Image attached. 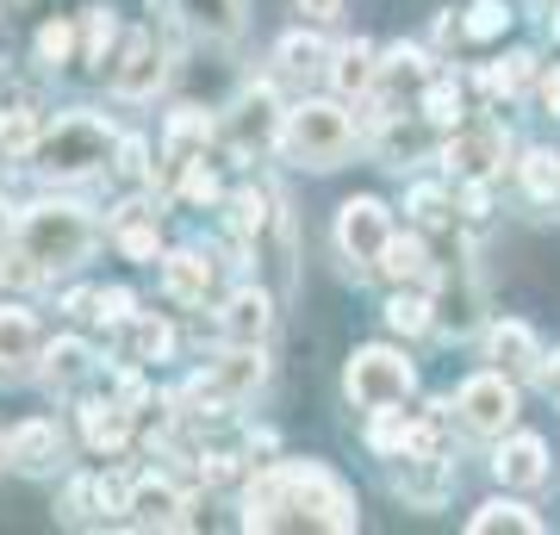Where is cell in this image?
<instances>
[{
  "label": "cell",
  "mask_w": 560,
  "mask_h": 535,
  "mask_svg": "<svg viewBox=\"0 0 560 535\" xmlns=\"http://www.w3.org/2000/svg\"><path fill=\"white\" fill-rule=\"evenodd\" d=\"M355 492L318 461H280L243 498V530H355Z\"/></svg>",
  "instance_id": "obj_1"
},
{
  "label": "cell",
  "mask_w": 560,
  "mask_h": 535,
  "mask_svg": "<svg viewBox=\"0 0 560 535\" xmlns=\"http://www.w3.org/2000/svg\"><path fill=\"white\" fill-rule=\"evenodd\" d=\"M94 219L81 212V206H62V199H44V206H32L20 219V231H13V243L25 249V261L44 275H62V268H75L88 249H94Z\"/></svg>",
  "instance_id": "obj_2"
},
{
  "label": "cell",
  "mask_w": 560,
  "mask_h": 535,
  "mask_svg": "<svg viewBox=\"0 0 560 535\" xmlns=\"http://www.w3.org/2000/svg\"><path fill=\"white\" fill-rule=\"evenodd\" d=\"M280 150L300 162V168H337V162L355 150V125H349V113L330 106V100H305V106H293L287 125H280Z\"/></svg>",
  "instance_id": "obj_3"
},
{
  "label": "cell",
  "mask_w": 560,
  "mask_h": 535,
  "mask_svg": "<svg viewBox=\"0 0 560 535\" xmlns=\"http://www.w3.org/2000/svg\"><path fill=\"white\" fill-rule=\"evenodd\" d=\"M113 156H119V138H113L94 113H69V119H57L50 131H44V143H38V168L44 175H57V181L94 175V168H106Z\"/></svg>",
  "instance_id": "obj_4"
},
{
  "label": "cell",
  "mask_w": 560,
  "mask_h": 535,
  "mask_svg": "<svg viewBox=\"0 0 560 535\" xmlns=\"http://www.w3.org/2000/svg\"><path fill=\"white\" fill-rule=\"evenodd\" d=\"M411 386H418V374H411V361L399 349H355V361H349V398H355L361 411L405 405Z\"/></svg>",
  "instance_id": "obj_5"
},
{
  "label": "cell",
  "mask_w": 560,
  "mask_h": 535,
  "mask_svg": "<svg viewBox=\"0 0 560 535\" xmlns=\"http://www.w3.org/2000/svg\"><path fill=\"white\" fill-rule=\"evenodd\" d=\"M460 423L474 430V437H511V423H517V393H511V374H474L467 386H460L455 398Z\"/></svg>",
  "instance_id": "obj_6"
},
{
  "label": "cell",
  "mask_w": 560,
  "mask_h": 535,
  "mask_svg": "<svg viewBox=\"0 0 560 535\" xmlns=\"http://www.w3.org/2000/svg\"><path fill=\"white\" fill-rule=\"evenodd\" d=\"M386 243H393V219H386L381 199H349L337 212V249L361 268H381Z\"/></svg>",
  "instance_id": "obj_7"
},
{
  "label": "cell",
  "mask_w": 560,
  "mask_h": 535,
  "mask_svg": "<svg viewBox=\"0 0 560 535\" xmlns=\"http://www.w3.org/2000/svg\"><path fill=\"white\" fill-rule=\"evenodd\" d=\"M280 100L268 94V88H249V94L231 106V119H224V138H231V150L237 156H261L268 143H280Z\"/></svg>",
  "instance_id": "obj_8"
},
{
  "label": "cell",
  "mask_w": 560,
  "mask_h": 535,
  "mask_svg": "<svg viewBox=\"0 0 560 535\" xmlns=\"http://www.w3.org/2000/svg\"><path fill=\"white\" fill-rule=\"evenodd\" d=\"M69 523H106V516H131V486L119 474H75L62 492Z\"/></svg>",
  "instance_id": "obj_9"
},
{
  "label": "cell",
  "mask_w": 560,
  "mask_h": 535,
  "mask_svg": "<svg viewBox=\"0 0 560 535\" xmlns=\"http://www.w3.org/2000/svg\"><path fill=\"white\" fill-rule=\"evenodd\" d=\"M162 88V44L150 38V32H131L119 50V62H113V94L125 100H150Z\"/></svg>",
  "instance_id": "obj_10"
},
{
  "label": "cell",
  "mask_w": 560,
  "mask_h": 535,
  "mask_svg": "<svg viewBox=\"0 0 560 535\" xmlns=\"http://www.w3.org/2000/svg\"><path fill=\"white\" fill-rule=\"evenodd\" d=\"M187 511H194V504L156 474H143L138 486H131V523H143V530H187V523H194Z\"/></svg>",
  "instance_id": "obj_11"
},
{
  "label": "cell",
  "mask_w": 560,
  "mask_h": 535,
  "mask_svg": "<svg viewBox=\"0 0 560 535\" xmlns=\"http://www.w3.org/2000/svg\"><path fill=\"white\" fill-rule=\"evenodd\" d=\"M442 162H448V175L486 181L504 162V131H499V125H486V131H460V138L442 150Z\"/></svg>",
  "instance_id": "obj_12"
},
{
  "label": "cell",
  "mask_w": 560,
  "mask_h": 535,
  "mask_svg": "<svg viewBox=\"0 0 560 535\" xmlns=\"http://www.w3.org/2000/svg\"><path fill=\"white\" fill-rule=\"evenodd\" d=\"M268 324H275V305H268V293H261V287H243V293L224 299L219 337H224V342H261V337H268Z\"/></svg>",
  "instance_id": "obj_13"
},
{
  "label": "cell",
  "mask_w": 560,
  "mask_h": 535,
  "mask_svg": "<svg viewBox=\"0 0 560 535\" xmlns=\"http://www.w3.org/2000/svg\"><path fill=\"white\" fill-rule=\"evenodd\" d=\"M206 374L219 380V393L224 398H249L268 380V361H261V342H231L224 356H212V368Z\"/></svg>",
  "instance_id": "obj_14"
},
{
  "label": "cell",
  "mask_w": 560,
  "mask_h": 535,
  "mask_svg": "<svg viewBox=\"0 0 560 535\" xmlns=\"http://www.w3.org/2000/svg\"><path fill=\"white\" fill-rule=\"evenodd\" d=\"M81 437H88V449L94 455H119L125 442H131V405L125 398H88L81 405Z\"/></svg>",
  "instance_id": "obj_15"
},
{
  "label": "cell",
  "mask_w": 560,
  "mask_h": 535,
  "mask_svg": "<svg viewBox=\"0 0 560 535\" xmlns=\"http://www.w3.org/2000/svg\"><path fill=\"white\" fill-rule=\"evenodd\" d=\"M7 461H13L20 474H50V467L62 461V437H57V423H44V417L20 423V430L7 437Z\"/></svg>",
  "instance_id": "obj_16"
},
{
  "label": "cell",
  "mask_w": 560,
  "mask_h": 535,
  "mask_svg": "<svg viewBox=\"0 0 560 535\" xmlns=\"http://www.w3.org/2000/svg\"><path fill=\"white\" fill-rule=\"evenodd\" d=\"M492 361H499V374L511 380H529L541 374V342L529 337V324H517V317H504V324H492Z\"/></svg>",
  "instance_id": "obj_17"
},
{
  "label": "cell",
  "mask_w": 560,
  "mask_h": 535,
  "mask_svg": "<svg viewBox=\"0 0 560 535\" xmlns=\"http://www.w3.org/2000/svg\"><path fill=\"white\" fill-rule=\"evenodd\" d=\"M38 361V317L20 305H0V374L20 380Z\"/></svg>",
  "instance_id": "obj_18"
},
{
  "label": "cell",
  "mask_w": 560,
  "mask_h": 535,
  "mask_svg": "<svg viewBox=\"0 0 560 535\" xmlns=\"http://www.w3.org/2000/svg\"><path fill=\"white\" fill-rule=\"evenodd\" d=\"M492 474H499L504 486H523V492L541 486V479H548V442H541V437H504Z\"/></svg>",
  "instance_id": "obj_19"
},
{
  "label": "cell",
  "mask_w": 560,
  "mask_h": 535,
  "mask_svg": "<svg viewBox=\"0 0 560 535\" xmlns=\"http://www.w3.org/2000/svg\"><path fill=\"white\" fill-rule=\"evenodd\" d=\"M162 287L180 305H206V293H212V261L200 249H175V256H162Z\"/></svg>",
  "instance_id": "obj_20"
},
{
  "label": "cell",
  "mask_w": 560,
  "mask_h": 535,
  "mask_svg": "<svg viewBox=\"0 0 560 535\" xmlns=\"http://www.w3.org/2000/svg\"><path fill=\"white\" fill-rule=\"evenodd\" d=\"M206 138H212V119H206L200 106H180L175 119H168V138H162V162H168V175H180L187 162L200 156Z\"/></svg>",
  "instance_id": "obj_21"
},
{
  "label": "cell",
  "mask_w": 560,
  "mask_h": 535,
  "mask_svg": "<svg viewBox=\"0 0 560 535\" xmlns=\"http://www.w3.org/2000/svg\"><path fill=\"white\" fill-rule=\"evenodd\" d=\"M88 374H94V349L81 337H57L44 349V386H50V393H69V386L88 380Z\"/></svg>",
  "instance_id": "obj_22"
},
{
  "label": "cell",
  "mask_w": 560,
  "mask_h": 535,
  "mask_svg": "<svg viewBox=\"0 0 560 535\" xmlns=\"http://www.w3.org/2000/svg\"><path fill=\"white\" fill-rule=\"evenodd\" d=\"M467 530H474V535H536V530H541V516L529 511V504L492 498V504H480V511L467 516Z\"/></svg>",
  "instance_id": "obj_23"
},
{
  "label": "cell",
  "mask_w": 560,
  "mask_h": 535,
  "mask_svg": "<svg viewBox=\"0 0 560 535\" xmlns=\"http://www.w3.org/2000/svg\"><path fill=\"white\" fill-rule=\"evenodd\" d=\"M113 231H119V249L131 261H156L162 237H156V212H150V206H119Z\"/></svg>",
  "instance_id": "obj_24"
},
{
  "label": "cell",
  "mask_w": 560,
  "mask_h": 535,
  "mask_svg": "<svg viewBox=\"0 0 560 535\" xmlns=\"http://www.w3.org/2000/svg\"><path fill=\"white\" fill-rule=\"evenodd\" d=\"M418 81H430V57H423L418 44H393L386 62L374 69V88L381 94H399V88H418Z\"/></svg>",
  "instance_id": "obj_25"
},
{
  "label": "cell",
  "mask_w": 560,
  "mask_h": 535,
  "mask_svg": "<svg viewBox=\"0 0 560 535\" xmlns=\"http://www.w3.org/2000/svg\"><path fill=\"white\" fill-rule=\"evenodd\" d=\"M44 131L50 125L32 113V106H20V113H7V100H0V156H38V143H44Z\"/></svg>",
  "instance_id": "obj_26"
},
{
  "label": "cell",
  "mask_w": 560,
  "mask_h": 535,
  "mask_svg": "<svg viewBox=\"0 0 560 535\" xmlns=\"http://www.w3.org/2000/svg\"><path fill=\"white\" fill-rule=\"evenodd\" d=\"M180 13L206 38H237L243 32V0H180Z\"/></svg>",
  "instance_id": "obj_27"
},
{
  "label": "cell",
  "mask_w": 560,
  "mask_h": 535,
  "mask_svg": "<svg viewBox=\"0 0 560 535\" xmlns=\"http://www.w3.org/2000/svg\"><path fill=\"white\" fill-rule=\"evenodd\" d=\"M374 69H381V62H374V44H342L337 50V62H330V81H337L342 94H368V88H374Z\"/></svg>",
  "instance_id": "obj_28"
},
{
  "label": "cell",
  "mask_w": 560,
  "mask_h": 535,
  "mask_svg": "<svg viewBox=\"0 0 560 535\" xmlns=\"http://www.w3.org/2000/svg\"><path fill=\"white\" fill-rule=\"evenodd\" d=\"M275 219V194L268 187H243V194H231V231L237 237H261V224Z\"/></svg>",
  "instance_id": "obj_29"
},
{
  "label": "cell",
  "mask_w": 560,
  "mask_h": 535,
  "mask_svg": "<svg viewBox=\"0 0 560 535\" xmlns=\"http://www.w3.org/2000/svg\"><path fill=\"white\" fill-rule=\"evenodd\" d=\"M381 275H393L405 287V280H430V256H423V243L418 237H393L386 243V256H381Z\"/></svg>",
  "instance_id": "obj_30"
},
{
  "label": "cell",
  "mask_w": 560,
  "mask_h": 535,
  "mask_svg": "<svg viewBox=\"0 0 560 535\" xmlns=\"http://www.w3.org/2000/svg\"><path fill=\"white\" fill-rule=\"evenodd\" d=\"M175 349V330L162 324V317H138L131 324V349H125V361H162Z\"/></svg>",
  "instance_id": "obj_31"
},
{
  "label": "cell",
  "mask_w": 560,
  "mask_h": 535,
  "mask_svg": "<svg viewBox=\"0 0 560 535\" xmlns=\"http://www.w3.org/2000/svg\"><path fill=\"white\" fill-rule=\"evenodd\" d=\"M529 81H536V57H529V50H517V57H504V62H492V69H486V88H492V94H523V88H529Z\"/></svg>",
  "instance_id": "obj_32"
},
{
  "label": "cell",
  "mask_w": 560,
  "mask_h": 535,
  "mask_svg": "<svg viewBox=\"0 0 560 535\" xmlns=\"http://www.w3.org/2000/svg\"><path fill=\"white\" fill-rule=\"evenodd\" d=\"M405 206H411V219H418V224H455V199L442 194L436 181H418Z\"/></svg>",
  "instance_id": "obj_33"
},
{
  "label": "cell",
  "mask_w": 560,
  "mask_h": 535,
  "mask_svg": "<svg viewBox=\"0 0 560 535\" xmlns=\"http://www.w3.org/2000/svg\"><path fill=\"white\" fill-rule=\"evenodd\" d=\"M386 324H393L399 337H423V330H430V299H423V293H393Z\"/></svg>",
  "instance_id": "obj_34"
},
{
  "label": "cell",
  "mask_w": 560,
  "mask_h": 535,
  "mask_svg": "<svg viewBox=\"0 0 560 535\" xmlns=\"http://www.w3.org/2000/svg\"><path fill=\"white\" fill-rule=\"evenodd\" d=\"M504 25H511V7H504V0H474L460 32H467V38H480V44H492V38H504Z\"/></svg>",
  "instance_id": "obj_35"
},
{
  "label": "cell",
  "mask_w": 560,
  "mask_h": 535,
  "mask_svg": "<svg viewBox=\"0 0 560 535\" xmlns=\"http://www.w3.org/2000/svg\"><path fill=\"white\" fill-rule=\"evenodd\" d=\"M523 187H529V199H555L560 194V156L529 150V156H523Z\"/></svg>",
  "instance_id": "obj_36"
},
{
  "label": "cell",
  "mask_w": 560,
  "mask_h": 535,
  "mask_svg": "<svg viewBox=\"0 0 560 535\" xmlns=\"http://www.w3.org/2000/svg\"><path fill=\"white\" fill-rule=\"evenodd\" d=\"M405 437H411V423H405V411L381 405V411H374V423H368V442H374L381 455H405Z\"/></svg>",
  "instance_id": "obj_37"
},
{
  "label": "cell",
  "mask_w": 560,
  "mask_h": 535,
  "mask_svg": "<svg viewBox=\"0 0 560 535\" xmlns=\"http://www.w3.org/2000/svg\"><path fill=\"white\" fill-rule=\"evenodd\" d=\"M442 474H448V467H442V461H405V492L418 498V504H442Z\"/></svg>",
  "instance_id": "obj_38"
},
{
  "label": "cell",
  "mask_w": 560,
  "mask_h": 535,
  "mask_svg": "<svg viewBox=\"0 0 560 535\" xmlns=\"http://www.w3.org/2000/svg\"><path fill=\"white\" fill-rule=\"evenodd\" d=\"M280 69H293V75H312V69H324V44L305 38V32H293V38H280Z\"/></svg>",
  "instance_id": "obj_39"
},
{
  "label": "cell",
  "mask_w": 560,
  "mask_h": 535,
  "mask_svg": "<svg viewBox=\"0 0 560 535\" xmlns=\"http://www.w3.org/2000/svg\"><path fill=\"white\" fill-rule=\"evenodd\" d=\"M423 119H430V125H455L460 119L455 81H430V88H423Z\"/></svg>",
  "instance_id": "obj_40"
},
{
  "label": "cell",
  "mask_w": 560,
  "mask_h": 535,
  "mask_svg": "<svg viewBox=\"0 0 560 535\" xmlns=\"http://www.w3.org/2000/svg\"><path fill=\"white\" fill-rule=\"evenodd\" d=\"M69 57H75V32H69L62 20H50L38 32V62L44 69H57V62H69Z\"/></svg>",
  "instance_id": "obj_41"
},
{
  "label": "cell",
  "mask_w": 560,
  "mask_h": 535,
  "mask_svg": "<svg viewBox=\"0 0 560 535\" xmlns=\"http://www.w3.org/2000/svg\"><path fill=\"white\" fill-rule=\"evenodd\" d=\"M405 461H442V423L436 417H418L411 437H405Z\"/></svg>",
  "instance_id": "obj_42"
},
{
  "label": "cell",
  "mask_w": 560,
  "mask_h": 535,
  "mask_svg": "<svg viewBox=\"0 0 560 535\" xmlns=\"http://www.w3.org/2000/svg\"><path fill=\"white\" fill-rule=\"evenodd\" d=\"M180 194L194 199V206H212V199H219V175H212L206 162H187V181H180Z\"/></svg>",
  "instance_id": "obj_43"
},
{
  "label": "cell",
  "mask_w": 560,
  "mask_h": 535,
  "mask_svg": "<svg viewBox=\"0 0 560 535\" xmlns=\"http://www.w3.org/2000/svg\"><path fill=\"white\" fill-rule=\"evenodd\" d=\"M106 44H113V13H88V62L106 69Z\"/></svg>",
  "instance_id": "obj_44"
},
{
  "label": "cell",
  "mask_w": 560,
  "mask_h": 535,
  "mask_svg": "<svg viewBox=\"0 0 560 535\" xmlns=\"http://www.w3.org/2000/svg\"><path fill=\"white\" fill-rule=\"evenodd\" d=\"M131 317V293L125 287H101V324H125Z\"/></svg>",
  "instance_id": "obj_45"
},
{
  "label": "cell",
  "mask_w": 560,
  "mask_h": 535,
  "mask_svg": "<svg viewBox=\"0 0 560 535\" xmlns=\"http://www.w3.org/2000/svg\"><path fill=\"white\" fill-rule=\"evenodd\" d=\"M200 479H206V486H231V479H237V455H206L200 461Z\"/></svg>",
  "instance_id": "obj_46"
},
{
  "label": "cell",
  "mask_w": 560,
  "mask_h": 535,
  "mask_svg": "<svg viewBox=\"0 0 560 535\" xmlns=\"http://www.w3.org/2000/svg\"><path fill=\"white\" fill-rule=\"evenodd\" d=\"M460 212H467V219H486V212H492V194H486V181H467V194H460Z\"/></svg>",
  "instance_id": "obj_47"
},
{
  "label": "cell",
  "mask_w": 560,
  "mask_h": 535,
  "mask_svg": "<svg viewBox=\"0 0 560 535\" xmlns=\"http://www.w3.org/2000/svg\"><path fill=\"white\" fill-rule=\"evenodd\" d=\"M113 168H119L125 181H138V175H143V143H138V138H125V143H119V162H113Z\"/></svg>",
  "instance_id": "obj_48"
},
{
  "label": "cell",
  "mask_w": 560,
  "mask_h": 535,
  "mask_svg": "<svg viewBox=\"0 0 560 535\" xmlns=\"http://www.w3.org/2000/svg\"><path fill=\"white\" fill-rule=\"evenodd\" d=\"M300 13L312 25H330V20H342V0H300Z\"/></svg>",
  "instance_id": "obj_49"
},
{
  "label": "cell",
  "mask_w": 560,
  "mask_h": 535,
  "mask_svg": "<svg viewBox=\"0 0 560 535\" xmlns=\"http://www.w3.org/2000/svg\"><path fill=\"white\" fill-rule=\"evenodd\" d=\"M62 305H69V317H101V293H88V287H81V293H69Z\"/></svg>",
  "instance_id": "obj_50"
},
{
  "label": "cell",
  "mask_w": 560,
  "mask_h": 535,
  "mask_svg": "<svg viewBox=\"0 0 560 535\" xmlns=\"http://www.w3.org/2000/svg\"><path fill=\"white\" fill-rule=\"evenodd\" d=\"M541 106H548V119H560V69L541 75Z\"/></svg>",
  "instance_id": "obj_51"
},
{
  "label": "cell",
  "mask_w": 560,
  "mask_h": 535,
  "mask_svg": "<svg viewBox=\"0 0 560 535\" xmlns=\"http://www.w3.org/2000/svg\"><path fill=\"white\" fill-rule=\"evenodd\" d=\"M541 380H548V393H560V356H555V368H541Z\"/></svg>",
  "instance_id": "obj_52"
},
{
  "label": "cell",
  "mask_w": 560,
  "mask_h": 535,
  "mask_svg": "<svg viewBox=\"0 0 560 535\" xmlns=\"http://www.w3.org/2000/svg\"><path fill=\"white\" fill-rule=\"evenodd\" d=\"M555 38H560V13H555Z\"/></svg>",
  "instance_id": "obj_53"
},
{
  "label": "cell",
  "mask_w": 560,
  "mask_h": 535,
  "mask_svg": "<svg viewBox=\"0 0 560 535\" xmlns=\"http://www.w3.org/2000/svg\"><path fill=\"white\" fill-rule=\"evenodd\" d=\"M0 231H7V212H0Z\"/></svg>",
  "instance_id": "obj_54"
},
{
  "label": "cell",
  "mask_w": 560,
  "mask_h": 535,
  "mask_svg": "<svg viewBox=\"0 0 560 535\" xmlns=\"http://www.w3.org/2000/svg\"><path fill=\"white\" fill-rule=\"evenodd\" d=\"M0 461H7V442H0Z\"/></svg>",
  "instance_id": "obj_55"
}]
</instances>
